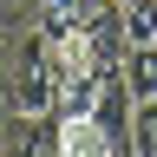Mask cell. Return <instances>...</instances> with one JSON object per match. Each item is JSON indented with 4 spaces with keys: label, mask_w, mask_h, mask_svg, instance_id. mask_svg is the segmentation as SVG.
I'll return each instance as SVG.
<instances>
[{
    "label": "cell",
    "mask_w": 157,
    "mask_h": 157,
    "mask_svg": "<svg viewBox=\"0 0 157 157\" xmlns=\"http://www.w3.org/2000/svg\"><path fill=\"white\" fill-rule=\"evenodd\" d=\"M7 157H66V118H59V111H46V118H13Z\"/></svg>",
    "instance_id": "3957f363"
},
{
    "label": "cell",
    "mask_w": 157,
    "mask_h": 157,
    "mask_svg": "<svg viewBox=\"0 0 157 157\" xmlns=\"http://www.w3.org/2000/svg\"><path fill=\"white\" fill-rule=\"evenodd\" d=\"M131 157H157V98H144L131 118Z\"/></svg>",
    "instance_id": "52a82bcc"
},
{
    "label": "cell",
    "mask_w": 157,
    "mask_h": 157,
    "mask_svg": "<svg viewBox=\"0 0 157 157\" xmlns=\"http://www.w3.org/2000/svg\"><path fill=\"white\" fill-rule=\"evenodd\" d=\"M124 85H131L137 105L157 98V46H131V59H124Z\"/></svg>",
    "instance_id": "8992f818"
},
{
    "label": "cell",
    "mask_w": 157,
    "mask_h": 157,
    "mask_svg": "<svg viewBox=\"0 0 157 157\" xmlns=\"http://www.w3.org/2000/svg\"><path fill=\"white\" fill-rule=\"evenodd\" d=\"M52 72H59V118H92L98 85H105V66L92 59L85 33H72V39L52 46Z\"/></svg>",
    "instance_id": "7a4b0ae2"
},
{
    "label": "cell",
    "mask_w": 157,
    "mask_h": 157,
    "mask_svg": "<svg viewBox=\"0 0 157 157\" xmlns=\"http://www.w3.org/2000/svg\"><path fill=\"white\" fill-rule=\"evenodd\" d=\"M85 7H92V0H26V26H39V33L59 46V39H72V33H78Z\"/></svg>",
    "instance_id": "277c9868"
},
{
    "label": "cell",
    "mask_w": 157,
    "mask_h": 157,
    "mask_svg": "<svg viewBox=\"0 0 157 157\" xmlns=\"http://www.w3.org/2000/svg\"><path fill=\"white\" fill-rule=\"evenodd\" d=\"M7 118H46L59 111V72H52V39L20 20V39L7 52V78H0Z\"/></svg>",
    "instance_id": "6da1fadb"
},
{
    "label": "cell",
    "mask_w": 157,
    "mask_h": 157,
    "mask_svg": "<svg viewBox=\"0 0 157 157\" xmlns=\"http://www.w3.org/2000/svg\"><path fill=\"white\" fill-rule=\"evenodd\" d=\"M66 157H131V144H118L98 118H66Z\"/></svg>",
    "instance_id": "5b68a950"
}]
</instances>
